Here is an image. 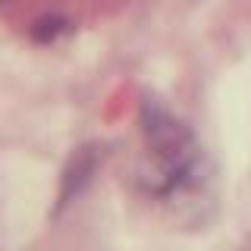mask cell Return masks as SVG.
I'll return each mask as SVG.
<instances>
[{
	"label": "cell",
	"mask_w": 251,
	"mask_h": 251,
	"mask_svg": "<svg viewBox=\"0 0 251 251\" xmlns=\"http://www.w3.org/2000/svg\"><path fill=\"white\" fill-rule=\"evenodd\" d=\"M141 129H145V141L151 148V157L157 167L163 170V176L176 179L188 176V170L195 167V138L170 110L157 107L154 100H145L141 107Z\"/></svg>",
	"instance_id": "1"
},
{
	"label": "cell",
	"mask_w": 251,
	"mask_h": 251,
	"mask_svg": "<svg viewBox=\"0 0 251 251\" xmlns=\"http://www.w3.org/2000/svg\"><path fill=\"white\" fill-rule=\"evenodd\" d=\"M63 28H66V22H63V19H57V16H47V19H38L35 22L31 38H35V41H41V44H47V41H53Z\"/></svg>",
	"instance_id": "3"
},
{
	"label": "cell",
	"mask_w": 251,
	"mask_h": 251,
	"mask_svg": "<svg viewBox=\"0 0 251 251\" xmlns=\"http://www.w3.org/2000/svg\"><path fill=\"white\" fill-rule=\"evenodd\" d=\"M0 3H6V0H0Z\"/></svg>",
	"instance_id": "4"
},
{
	"label": "cell",
	"mask_w": 251,
	"mask_h": 251,
	"mask_svg": "<svg viewBox=\"0 0 251 251\" xmlns=\"http://www.w3.org/2000/svg\"><path fill=\"white\" fill-rule=\"evenodd\" d=\"M94 167H98V151H94V148H78L73 154V160L66 163V170H63V188H60V201L63 204L73 201L75 195L91 182Z\"/></svg>",
	"instance_id": "2"
}]
</instances>
